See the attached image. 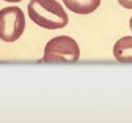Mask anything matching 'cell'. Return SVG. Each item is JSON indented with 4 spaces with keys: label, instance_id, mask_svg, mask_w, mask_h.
<instances>
[{
    "label": "cell",
    "instance_id": "obj_1",
    "mask_svg": "<svg viewBox=\"0 0 132 123\" xmlns=\"http://www.w3.org/2000/svg\"><path fill=\"white\" fill-rule=\"evenodd\" d=\"M28 14L31 20L45 29L63 28L68 23L67 12L56 0H30Z\"/></svg>",
    "mask_w": 132,
    "mask_h": 123
},
{
    "label": "cell",
    "instance_id": "obj_2",
    "mask_svg": "<svg viewBox=\"0 0 132 123\" xmlns=\"http://www.w3.org/2000/svg\"><path fill=\"white\" fill-rule=\"evenodd\" d=\"M80 57L78 44L67 35L55 37L46 44L41 61L44 62H77Z\"/></svg>",
    "mask_w": 132,
    "mask_h": 123
},
{
    "label": "cell",
    "instance_id": "obj_3",
    "mask_svg": "<svg viewBox=\"0 0 132 123\" xmlns=\"http://www.w3.org/2000/svg\"><path fill=\"white\" fill-rule=\"evenodd\" d=\"M25 17L18 6H7L0 10V39L13 42L19 39L25 28Z\"/></svg>",
    "mask_w": 132,
    "mask_h": 123
},
{
    "label": "cell",
    "instance_id": "obj_4",
    "mask_svg": "<svg viewBox=\"0 0 132 123\" xmlns=\"http://www.w3.org/2000/svg\"><path fill=\"white\" fill-rule=\"evenodd\" d=\"M113 53L117 61L132 63V37L126 36L118 40L113 46Z\"/></svg>",
    "mask_w": 132,
    "mask_h": 123
},
{
    "label": "cell",
    "instance_id": "obj_5",
    "mask_svg": "<svg viewBox=\"0 0 132 123\" xmlns=\"http://www.w3.org/2000/svg\"><path fill=\"white\" fill-rule=\"evenodd\" d=\"M63 1L70 10L81 15L94 12L101 3V0H63Z\"/></svg>",
    "mask_w": 132,
    "mask_h": 123
},
{
    "label": "cell",
    "instance_id": "obj_6",
    "mask_svg": "<svg viewBox=\"0 0 132 123\" xmlns=\"http://www.w3.org/2000/svg\"><path fill=\"white\" fill-rule=\"evenodd\" d=\"M118 2L123 7L132 10V0H118Z\"/></svg>",
    "mask_w": 132,
    "mask_h": 123
},
{
    "label": "cell",
    "instance_id": "obj_7",
    "mask_svg": "<svg viewBox=\"0 0 132 123\" xmlns=\"http://www.w3.org/2000/svg\"><path fill=\"white\" fill-rule=\"evenodd\" d=\"M3 1H7V2H10V3H18L23 1V0H3Z\"/></svg>",
    "mask_w": 132,
    "mask_h": 123
},
{
    "label": "cell",
    "instance_id": "obj_8",
    "mask_svg": "<svg viewBox=\"0 0 132 123\" xmlns=\"http://www.w3.org/2000/svg\"><path fill=\"white\" fill-rule=\"evenodd\" d=\"M130 28H131V29L132 31V17L130 20Z\"/></svg>",
    "mask_w": 132,
    "mask_h": 123
}]
</instances>
